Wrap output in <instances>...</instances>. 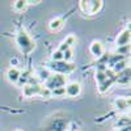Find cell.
Masks as SVG:
<instances>
[{
	"label": "cell",
	"mask_w": 131,
	"mask_h": 131,
	"mask_svg": "<svg viewBox=\"0 0 131 131\" xmlns=\"http://www.w3.org/2000/svg\"><path fill=\"white\" fill-rule=\"evenodd\" d=\"M16 42H17L20 50L23 51L24 54L31 52L33 50H34V47H36V43L31 41V38L29 37V34H28L26 31H24V30H21L18 34H17Z\"/></svg>",
	"instance_id": "1"
},
{
	"label": "cell",
	"mask_w": 131,
	"mask_h": 131,
	"mask_svg": "<svg viewBox=\"0 0 131 131\" xmlns=\"http://www.w3.org/2000/svg\"><path fill=\"white\" fill-rule=\"evenodd\" d=\"M66 76L62 75V73H54V75H50L47 78V81H46V85L45 88L49 89V91H52L55 88H62V86H66Z\"/></svg>",
	"instance_id": "2"
},
{
	"label": "cell",
	"mask_w": 131,
	"mask_h": 131,
	"mask_svg": "<svg viewBox=\"0 0 131 131\" xmlns=\"http://www.w3.org/2000/svg\"><path fill=\"white\" fill-rule=\"evenodd\" d=\"M49 66H50L51 70L57 71L58 73H62V75L70 73V72H72L75 70V66L72 63H66L63 60H60V62H51V63H49Z\"/></svg>",
	"instance_id": "3"
},
{
	"label": "cell",
	"mask_w": 131,
	"mask_h": 131,
	"mask_svg": "<svg viewBox=\"0 0 131 131\" xmlns=\"http://www.w3.org/2000/svg\"><path fill=\"white\" fill-rule=\"evenodd\" d=\"M130 38H131V31H130V29L122 30V31L118 34V37H117V41H115L117 46L121 47V46L130 45Z\"/></svg>",
	"instance_id": "4"
},
{
	"label": "cell",
	"mask_w": 131,
	"mask_h": 131,
	"mask_svg": "<svg viewBox=\"0 0 131 131\" xmlns=\"http://www.w3.org/2000/svg\"><path fill=\"white\" fill-rule=\"evenodd\" d=\"M64 89H66V94L70 96V97H76V96H79L80 92H81V86L79 83H70L64 86Z\"/></svg>",
	"instance_id": "5"
},
{
	"label": "cell",
	"mask_w": 131,
	"mask_h": 131,
	"mask_svg": "<svg viewBox=\"0 0 131 131\" xmlns=\"http://www.w3.org/2000/svg\"><path fill=\"white\" fill-rule=\"evenodd\" d=\"M89 51H91V54H92L93 57H96V58H101V57L104 55V52H105V49H104V45H102L101 42L96 41V42H93L92 45H91Z\"/></svg>",
	"instance_id": "6"
},
{
	"label": "cell",
	"mask_w": 131,
	"mask_h": 131,
	"mask_svg": "<svg viewBox=\"0 0 131 131\" xmlns=\"http://www.w3.org/2000/svg\"><path fill=\"white\" fill-rule=\"evenodd\" d=\"M41 89H42V86H39V85H37V84H36V85L26 84V85L24 86V96L31 97V96H34V94H39Z\"/></svg>",
	"instance_id": "7"
},
{
	"label": "cell",
	"mask_w": 131,
	"mask_h": 131,
	"mask_svg": "<svg viewBox=\"0 0 131 131\" xmlns=\"http://www.w3.org/2000/svg\"><path fill=\"white\" fill-rule=\"evenodd\" d=\"M86 5H88V10H86V13L94 15V13H97L98 10L101 9L102 2H101V0H97V2H86Z\"/></svg>",
	"instance_id": "8"
},
{
	"label": "cell",
	"mask_w": 131,
	"mask_h": 131,
	"mask_svg": "<svg viewBox=\"0 0 131 131\" xmlns=\"http://www.w3.org/2000/svg\"><path fill=\"white\" fill-rule=\"evenodd\" d=\"M20 76H21V72L17 70V68H9L8 72H7V78L10 83H17L20 80Z\"/></svg>",
	"instance_id": "9"
},
{
	"label": "cell",
	"mask_w": 131,
	"mask_h": 131,
	"mask_svg": "<svg viewBox=\"0 0 131 131\" xmlns=\"http://www.w3.org/2000/svg\"><path fill=\"white\" fill-rule=\"evenodd\" d=\"M115 106L119 112H125L130 107V98H117Z\"/></svg>",
	"instance_id": "10"
},
{
	"label": "cell",
	"mask_w": 131,
	"mask_h": 131,
	"mask_svg": "<svg viewBox=\"0 0 131 131\" xmlns=\"http://www.w3.org/2000/svg\"><path fill=\"white\" fill-rule=\"evenodd\" d=\"M63 25H64V21H63V18L59 17V18H54L49 24V28H50L51 31H58L63 28Z\"/></svg>",
	"instance_id": "11"
},
{
	"label": "cell",
	"mask_w": 131,
	"mask_h": 131,
	"mask_svg": "<svg viewBox=\"0 0 131 131\" xmlns=\"http://www.w3.org/2000/svg\"><path fill=\"white\" fill-rule=\"evenodd\" d=\"M113 81H114V79H113V78H107L102 84H100V86H98V91H100L101 93H105V92H106V91L112 86Z\"/></svg>",
	"instance_id": "12"
},
{
	"label": "cell",
	"mask_w": 131,
	"mask_h": 131,
	"mask_svg": "<svg viewBox=\"0 0 131 131\" xmlns=\"http://www.w3.org/2000/svg\"><path fill=\"white\" fill-rule=\"evenodd\" d=\"M126 68H127V63H126L125 59L121 60V62H117L115 64H113V70H114V72H122V71H125Z\"/></svg>",
	"instance_id": "13"
},
{
	"label": "cell",
	"mask_w": 131,
	"mask_h": 131,
	"mask_svg": "<svg viewBox=\"0 0 131 131\" xmlns=\"http://www.w3.org/2000/svg\"><path fill=\"white\" fill-rule=\"evenodd\" d=\"M26 2H24V0H17V2L13 3V9L17 10V12H21V10H24L26 8Z\"/></svg>",
	"instance_id": "14"
},
{
	"label": "cell",
	"mask_w": 131,
	"mask_h": 131,
	"mask_svg": "<svg viewBox=\"0 0 131 131\" xmlns=\"http://www.w3.org/2000/svg\"><path fill=\"white\" fill-rule=\"evenodd\" d=\"M106 79H107V73L106 72H101V71H97L96 72V81L98 83V85L102 84Z\"/></svg>",
	"instance_id": "15"
},
{
	"label": "cell",
	"mask_w": 131,
	"mask_h": 131,
	"mask_svg": "<svg viewBox=\"0 0 131 131\" xmlns=\"http://www.w3.org/2000/svg\"><path fill=\"white\" fill-rule=\"evenodd\" d=\"M117 52H118V55H127V54L130 52V45H126V46H121V47H118L117 49Z\"/></svg>",
	"instance_id": "16"
},
{
	"label": "cell",
	"mask_w": 131,
	"mask_h": 131,
	"mask_svg": "<svg viewBox=\"0 0 131 131\" xmlns=\"http://www.w3.org/2000/svg\"><path fill=\"white\" fill-rule=\"evenodd\" d=\"M72 57H73V52H72L71 49H68L67 51H64V52H63V62L68 63V62L72 59Z\"/></svg>",
	"instance_id": "17"
},
{
	"label": "cell",
	"mask_w": 131,
	"mask_h": 131,
	"mask_svg": "<svg viewBox=\"0 0 131 131\" xmlns=\"http://www.w3.org/2000/svg\"><path fill=\"white\" fill-rule=\"evenodd\" d=\"M52 96H57V97H60V96H64L66 94V89H64V86H62V88H55V89H52L50 91Z\"/></svg>",
	"instance_id": "18"
},
{
	"label": "cell",
	"mask_w": 131,
	"mask_h": 131,
	"mask_svg": "<svg viewBox=\"0 0 131 131\" xmlns=\"http://www.w3.org/2000/svg\"><path fill=\"white\" fill-rule=\"evenodd\" d=\"M63 60V52H60L59 50L52 52V62H60Z\"/></svg>",
	"instance_id": "19"
},
{
	"label": "cell",
	"mask_w": 131,
	"mask_h": 131,
	"mask_svg": "<svg viewBox=\"0 0 131 131\" xmlns=\"http://www.w3.org/2000/svg\"><path fill=\"white\" fill-rule=\"evenodd\" d=\"M130 70H126V75H121V76H118V81L119 83H128V80H130Z\"/></svg>",
	"instance_id": "20"
},
{
	"label": "cell",
	"mask_w": 131,
	"mask_h": 131,
	"mask_svg": "<svg viewBox=\"0 0 131 131\" xmlns=\"http://www.w3.org/2000/svg\"><path fill=\"white\" fill-rule=\"evenodd\" d=\"M64 42H66V43H67V45H68V46H72V45H73V43L76 42V38H75L73 36H68L67 38H66V41H64Z\"/></svg>",
	"instance_id": "21"
},
{
	"label": "cell",
	"mask_w": 131,
	"mask_h": 131,
	"mask_svg": "<svg viewBox=\"0 0 131 131\" xmlns=\"http://www.w3.org/2000/svg\"><path fill=\"white\" fill-rule=\"evenodd\" d=\"M39 94L43 96V97H50V96H51V92H50L49 89H46V88H42L41 92H39Z\"/></svg>",
	"instance_id": "22"
},
{
	"label": "cell",
	"mask_w": 131,
	"mask_h": 131,
	"mask_svg": "<svg viewBox=\"0 0 131 131\" xmlns=\"http://www.w3.org/2000/svg\"><path fill=\"white\" fill-rule=\"evenodd\" d=\"M68 49H71V47H70V46H68V45H67V43H66V42H63L62 45L59 46V51H60V52H64V51H67Z\"/></svg>",
	"instance_id": "23"
},
{
	"label": "cell",
	"mask_w": 131,
	"mask_h": 131,
	"mask_svg": "<svg viewBox=\"0 0 131 131\" xmlns=\"http://www.w3.org/2000/svg\"><path fill=\"white\" fill-rule=\"evenodd\" d=\"M80 8H81L83 12H85V13H86V10H88V5H86V2L81 0V2H80Z\"/></svg>",
	"instance_id": "24"
},
{
	"label": "cell",
	"mask_w": 131,
	"mask_h": 131,
	"mask_svg": "<svg viewBox=\"0 0 131 131\" xmlns=\"http://www.w3.org/2000/svg\"><path fill=\"white\" fill-rule=\"evenodd\" d=\"M17 131H21V130H17Z\"/></svg>",
	"instance_id": "25"
}]
</instances>
